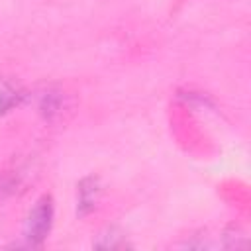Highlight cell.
Here are the masks:
<instances>
[{
  "instance_id": "obj_1",
  "label": "cell",
  "mask_w": 251,
  "mask_h": 251,
  "mask_svg": "<svg viewBox=\"0 0 251 251\" xmlns=\"http://www.w3.org/2000/svg\"><path fill=\"white\" fill-rule=\"evenodd\" d=\"M51 226H53V200L51 196H41L27 214L24 226V245L39 247L47 239Z\"/></svg>"
},
{
  "instance_id": "obj_2",
  "label": "cell",
  "mask_w": 251,
  "mask_h": 251,
  "mask_svg": "<svg viewBox=\"0 0 251 251\" xmlns=\"http://www.w3.org/2000/svg\"><path fill=\"white\" fill-rule=\"evenodd\" d=\"M98 192H100V186H98V180L88 176V178H82L80 184H78V214L84 216L88 214L94 204H96V198H98Z\"/></svg>"
},
{
  "instance_id": "obj_3",
  "label": "cell",
  "mask_w": 251,
  "mask_h": 251,
  "mask_svg": "<svg viewBox=\"0 0 251 251\" xmlns=\"http://www.w3.org/2000/svg\"><path fill=\"white\" fill-rule=\"evenodd\" d=\"M39 110L47 120H53L63 110V96L61 92H45L39 102Z\"/></svg>"
},
{
  "instance_id": "obj_4",
  "label": "cell",
  "mask_w": 251,
  "mask_h": 251,
  "mask_svg": "<svg viewBox=\"0 0 251 251\" xmlns=\"http://www.w3.org/2000/svg\"><path fill=\"white\" fill-rule=\"evenodd\" d=\"M24 98V94L12 86H2L0 88V112H6L14 106L20 104V100Z\"/></svg>"
},
{
  "instance_id": "obj_5",
  "label": "cell",
  "mask_w": 251,
  "mask_h": 251,
  "mask_svg": "<svg viewBox=\"0 0 251 251\" xmlns=\"http://www.w3.org/2000/svg\"><path fill=\"white\" fill-rule=\"evenodd\" d=\"M94 245H96V247H104V249H116V247H126L127 243H126L124 235H120V233H116V231L112 229L110 233L100 235V239H98Z\"/></svg>"
}]
</instances>
